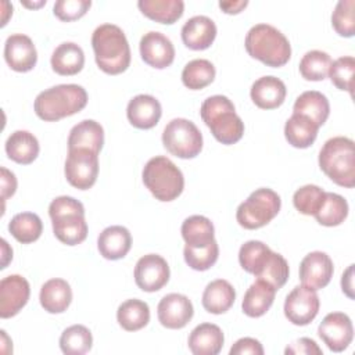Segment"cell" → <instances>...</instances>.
I'll list each match as a JSON object with an SVG mask.
<instances>
[{
    "instance_id": "obj_27",
    "label": "cell",
    "mask_w": 355,
    "mask_h": 355,
    "mask_svg": "<svg viewBox=\"0 0 355 355\" xmlns=\"http://www.w3.org/2000/svg\"><path fill=\"white\" fill-rule=\"evenodd\" d=\"M236 300L233 286L225 279H216L207 284L202 293V306L207 312L220 315L227 312Z\"/></svg>"
},
{
    "instance_id": "obj_26",
    "label": "cell",
    "mask_w": 355,
    "mask_h": 355,
    "mask_svg": "<svg viewBox=\"0 0 355 355\" xmlns=\"http://www.w3.org/2000/svg\"><path fill=\"white\" fill-rule=\"evenodd\" d=\"M6 154L17 164H32L39 155V141L36 136L28 130H15L6 140Z\"/></svg>"
},
{
    "instance_id": "obj_35",
    "label": "cell",
    "mask_w": 355,
    "mask_h": 355,
    "mask_svg": "<svg viewBox=\"0 0 355 355\" xmlns=\"http://www.w3.org/2000/svg\"><path fill=\"white\" fill-rule=\"evenodd\" d=\"M313 216L318 220V223L323 226H338L348 216V202L343 196L326 191L324 198Z\"/></svg>"
},
{
    "instance_id": "obj_3",
    "label": "cell",
    "mask_w": 355,
    "mask_h": 355,
    "mask_svg": "<svg viewBox=\"0 0 355 355\" xmlns=\"http://www.w3.org/2000/svg\"><path fill=\"white\" fill-rule=\"evenodd\" d=\"M247 53L268 67L279 68L288 62L291 46L288 39L269 24H257L245 35Z\"/></svg>"
},
{
    "instance_id": "obj_22",
    "label": "cell",
    "mask_w": 355,
    "mask_h": 355,
    "mask_svg": "<svg viewBox=\"0 0 355 355\" xmlns=\"http://www.w3.org/2000/svg\"><path fill=\"white\" fill-rule=\"evenodd\" d=\"M225 343L223 331L214 323H201L196 326L189 336V349L194 355H216Z\"/></svg>"
},
{
    "instance_id": "obj_5",
    "label": "cell",
    "mask_w": 355,
    "mask_h": 355,
    "mask_svg": "<svg viewBox=\"0 0 355 355\" xmlns=\"http://www.w3.org/2000/svg\"><path fill=\"white\" fill-rule=\"evenodd\" d=\"M319 166L330 180L343 187L355 186L354 141L344 136L329 139L319 153Z\"/></svg>"
},
{
    "instance_id": "obj_52",
    "label": "cell",
    "mask_w": 355,
    "mask_h": 355,
    "mask_svg": "<svg viewBox=\"0 0 355 355\" xmlns=\"http://www.w3.org/2000/svg\"><path fill=\"white\" fill-rule=\"evenodd\" d=\"M248 4L247 0H234V1H219V7L223 10L226 14H237L243 8H245Z\"/></svg>"
},
{
    "instance_id": "obj_2",
    "label": "cell",
    "mask_w": 355,
    "mask_h": 355,
    "mask_svg": "<svg viewBox=\"0 0 355 355\" xmlns=\"http://www.w3.org/2000/svg\"><path fill=\"white\" fill-rule=\"evenodd\" d=\"M87 104V93L80 85L62 83L40 92L33 103L36 115L54 122L82 111Z\"/></svg>"
},
{
    "instance_id": "obj_32",
    "label": "cell",
    "mask_w": 355,
    "mask_h": 355,
    "mask_svg": "<svg viewBox=\"0 0 355 355\" xmlns=\"http://www.w3.org/2000/svg\"><path fill=\"white\" fill-rule=\"evenodd\" d=\"M180 232L186 245L193 248L205 247L215 240L214 225L207 216L202 215H191L186 218L182 223Z\"/></svg>"
},
{
    "instance_id": "obj_8",
    "label": "cell",
    "mask_w": 355,
    "mask_h": 355,
    "mask_svg": "<svg viewBox=\"0 0 355 355\" xmlns=\"http://www.w3.org/2000/svg\"><path fill=\"white\" fill-rule=\"evenodd\" d=\"M162 144L172 155L189 159L197 157L202 150V135L194 122L175 118L164 128Z\"/></svg>"
},
{
    "instance_id": "obj_38",
    "label": "cell",
    "mask_w": 355,
    "mask_h": 355,
    "mask_svg": "<svg viewBox=\"0 0 355 355\" xmlns=\"http://www.w3.org/2000/svg\"><path fill=\"white\" fill-rule=\"evenodd\" d=\"M92 331L83 324L67 327L60 337V348L67 355H83L92 349Z\"/></svg>"
},
{
    "instance_id": "obj_10",
    "label": "cell",
    "mask_w": 355,
    "mask_h": 355,
    "mask_svg": "<svg viewBox=\"0 0 355 355\" xmlns=\"http://www.w3.org/2000/svg\"><path fill=\"white\" fill-rule=\"evenodd\" d=\"M320 306L316 290L308 286L294 287L284 301V316L295 326L309 324L318 315Z\"/></svg>"
},
{
    "instance_id": "obj_43",
    "label": "cell",
    "mask_w": 355,
    "mask_h": 355,
    "mask_svg": "<svg viewBox=\"0 0 355 355\" xmlns=\"http://www.w3.org/2000/svg\"><path fill=\"white\" fill-rule=\"evenodd\" d=\"M354 72H355V58L352 55H344L331 61L329 76L331 83L340 89L352 94L354 89Z\"/></svg>"
},
{
    "instance_id": "obj_28",
    "label": "cell",
    "mask_w": 355,
    "mask_h": 355,
    "mask_svg": "<svg viewBox=\"0 0 355 355\" xmlns=\"http://www.w3.org/2000/svg\"><path fill=\"white\" fill-rule=\"evenodd\" d=\"M276 290L262 280L254 282L245 291L241 309L250 318H259L265 315L275 301Z\"/></svg>"
},
{
    "instance_id": "obj_33",
    "label": "cell",
    "mask_w": 355,
    "mask_h": 355,
    "mask_svg": "<svg viewBox=\"0 0 355 355\" xmlns=\"http://www.w3.org/2000/svg\"><path fill=\"white\" fill-rule=\"evenodd\" d=\"M137 7L150 19L168 25L176 22L184 11L182 0H139Z\"/></svg>"
},
{
    "instance_id": "obj_30",
    "label": "cell",
    "mask_w": 355,
    "mask_h": 355,
    "mask_svg": "<svg viewBox=\"0 0 355 355\" xmlns=\"http://www.w3.org/2000/svg\"><path fill=\"white\" fill-rule=\"evenodd\" d=\"M319 126L305 115L293 114L284 125V136L295 148H308L318 137Z\"/></svg>"
},
{
    "instance_id": "obj_25",
    "label": "cell",
    "mask_w": 355,
    "mask_h": 355,
    "mask_svg": "<svg viewBox=\"0 0 355 355\" xmlns=\"http://www.w3.org/2000/svg\"><path fill=\"white\" fill-rule=\"evenodd\" d=\"M39 300L43 309L49 313H62L72 301L71 286L64 279H50L42 286Z\"/></svg>"
},
{
    "instance_id": "obj_54",
    "label": "cell",
    "mask_w": 355,
    "mask_h": 355,
    "mask_svg": "<svg viewBox=\"0 0 355 355\" xmlns=\"http://www.w3.org/2000/svg\"><path fill=\"white\" fill-rule=\"evenodd\" d=\"M3 6V18H1V26H4L7 24V19H8V14H12V7L10 10H6V1L1 3Z\"/></svg>"
},
{
    "instance_id": "obj_45",
    "label": "cell",
    "mask_w": 355,
    "mask_h": 355,
    "mask_svg": "<svg viewBox=\"0 0 355 355\" xmlns=\"http://www.w3.org/2000/svg\"><path fill=\"white\" fill-rule=\"evenodd\" d=\"M355 1L340 0L331 14V25L334 31L344 37H352L355 33Z\"/></svg>"
},
{
    "instance_id": "obj_51",
    "label": "cell",
    "mask_w": 355,
    "mask_h": 355,
    "mask_svg": "<svg viewBox=\"0 0 355 355\" xmlns=\"http://www.w3.org/2000/svg\"><path fill=\"white\" fill-rule=\"evenodd\" d=\"M341 290L343 293L354 300V265H349L341 276Z\"/></svg>"
},
{
    "instance_id": "obj_1",
    "label": "cell",
    "mask_w": 355,
    "mask_h": 355,
    "mask_svg": "<svg viewBox=\"0 0 355 355\" xmlns=\"http://www.w3.org/2000/svg\"><path fill=\"white\" fill-rule=\"evenodd\" d=\"M92 47L98 68L108 75H118L130 64V47L123 31L114 24L97 26L92 35Z\"/></svg>"
},
{
    "instance_id": "obj_44",
    "label": "cell",
    "mask_w": 355,
    "mask_h": 355,
    "mask_svg": "<svg viewBox=\"0 0 355 355\" xmlns=\"http://www.w3.org/2000/svg\"><path fill=\"white\" fill-rule=\"evenodd\" d=\"M326 191L316 184H305L295 190L293 204L295 209L304 215H315L319 209Z\"/></svg>"
},
{
    "instance_id": "obj_55",
    "label": "cell",
    "mask_w": 355,
    "mask_h": 355,
    "mask_svg": "<svg viewBox=\"0 0 355 355\" xmlns=\"http://www.w3.org/2000/svg\"><path fill=\"white\" fill-rule=\"evenodd\" d=\"M22 3V6H25V7H29V8H37V7H42V6H44L46 4V0H40V1H37V3H31V1H21Z\"/></svg>"
},
{
    "instance_id": "obj_29",
    "label": "cell",
    "mask_w": 355,
    "mask_h": 355,
    "mask_svg": "<svg viewBox=\"0 0 355 355\" xmlns=\"http://www.w3.org/2000/svg\"><path fill=\"white\" fill-rule=\"evenodd\" d=\"M293 114L305 115L318 126H322L329 118L330 104L323 93L316 90H308L297 97L293 105Z\"/></svg>"
},
{
    "instance_id": "obj_50",
    "label": "cell",
    "mask_w": 355,
    "mask_h": 355,
    "mask_svg": "<svg viewBox=\"0 0 355 355\" xmlns=\"http://www.w3.org/2000/svg\"><path fill=\"white\" fill-rule=\"evenodd\" d=\"M0 182H1V186H0L1 200L4 202L8 197L14 196V193L17 190V178L11 171L1 166L0 168Z\"/></svg>"
},
{
    "instance_id": "obj_39",
    "label": "cell",
    "mask_w": 355,
    "mask_h": 355,
    "mask_svg": "<svg viewBox=\"0 0 355 355\" xmlns=\"http://www.w3.org/2000/svg\"><path fill=\"white\" fill-rule=\"evenodd\" d=\"M270 252L272 250L265 243L259 240H250L240 247L239 262L245 272L255 276L265 265Z\"/></svg>"
},
{
    "instance_id": "obj_9",
    "label": "cell",
    "mask_w": 355,
    "mask_h": 355,
    "mask_svg": "<svg viewBox=\"0 0 355 355\" xmlns=\"http://www.w3.org/2000/svg\"><path fill=\"white\" fill-rule=\"evenodd\" d=\"M64 173L71 186L79 190L90 189L98 175V154L87 148L68 150Z\"/></svg>"
},
{
    "instance_id": "obj_17",
    "label": "cell",
    "mask_w": 355,
    "mask_h": 355,
    "mask_svg": "<svg viewBox=\"0 0 355 355\" xmlns=\"http://www.w3.org/2000/svg\"><path fill=\"white\" fill-rule=\"evenodd\" d=\"M4 60L17 72H28L37 62V51L32 39L24 33H12L4 43Z\"/></svg>"
},
{
    "instance_id": "obj_7",
    "label": "cell",
    "mask_w": 355,
    "mask_h": 355,
    "mask_svg": "<svg viewBox=\"0 0 355 355\" xmlns=\"http://www.w3.org/2000/svg\"><path fill=\"white\" fill-rule=\"evenodd\" d=\"M280 196L268 187L252 191L236 211V219L244 229L254 230L268 225L280 211Z\"/></svg>"
},
{
    "instance_id": "obj_16",
    "label": "cell",
    "mask_w": 355,
    "mask_h": 355,
    "mask_svg": "<svg viewBox=\"0 0 355 355\" xmlns=\"http://www.w3.org/2000/svg\"><path fill=\"white\" fill-rule=\"evenodd\" d=\"M141 60L157 69L169 67L175 60V47L169 37L157 31L144 33L140 39Z\"/></svg>"
},
{
    "instance_id": "obj_13",
    "label": "cell",
    "mask_w": 355,
    "mask_h": 355,
    "mask_svg": "<svg viewBox=\"0 0 355 355\" xmlns=\"http://www.w3.org/2000/svg\"><path fill=\"white\" fill-rule=\"evenodd\" d=\"M334 266L331 258L323 251L306 254L300 263V280L304 286L313 290L326 287L333 277Z\"/></svg>"
},
{
    "instance_id": "obj_41",
    "label": "cell",
    "mask_w": 355,
    "mask_h": 355,
    "mask_svg": "<svg viewBox=\"0 0 355 355\" xmlns=\"http://www.w3.org/2000/svg\"><path fill=\"white\" fill-rule=\"evenodd\" d=\"M331 57L322 50L306 51L300 61V73L306 80H323L329 75Z\"/></svg>"
},
{
    "instance_id": "obj_4",
    "label": "cell",
    "mask_w": 355,
    "mask_h": 355,
    "mask_svg": "<svg viewBox=\"0 0 355 355\" xmlns=\"http://www.w3.org/2000/svg\"><path fill=\"white\" fill-rule=\"evenodd\" d=\"M200 115L211 129L214 137L222 144H234L244 135V122L236 114L234 104L222 94L204 100Z\"/></svg>"
},
{
    "instance_id": "obj_18",
    "label": "cell",
    "mask_w": 355,
    "mask_h": 355,
    "mask_svg": "<svg viewBox=\"0 0 355 355\" xmlns=\"http://www.w3.org/2000/svg\"><path fill=\"white\" fill-rule=\"evenodd\" d=\"M162 115L159 101L150 94L135 96L126 107V116L129 122L137 129L154 128Z\"/></svg>"
},
{
    "instance_id": "obj_34",
    "label": "cell",
    "mask_w": 355,
    "mask_h": 355,
    "mask_svg": "<svg viewBox=\"0 0 355 355\" xmlns=\"http://www.w3.org/2000/svg\"><path fill=\"white\" fill-rule=\"evenodd\" d=\"M116 320L123 330L137 331L150 322V308L141 300H126L116 309Z\"/></svg>"
},
{
    "instance_id": "obj_47",
    "label": "cell",
    "mask_w": 355,
    "mask_h": 355,
    "mask_svg": "<svg viewBox=\"0 0 355 355\" xmlns=\"http://www.w3.org/2000/svg\"><path fill=\"white\" fill-rule=\"evenodd\" d=\"M85 215V207L80 201L69 196L55 197L49 205V215L51 219L64 216V215Z\"/></svg>"
},
{
    "instance_id": "obj_42",
    "label": "cell",
    "mask_w": 355,
    "mask_h": 355,
    "mask_svg": "<svg viewBox=\"0 0 355 355\" xmlns=\"http://www.w3.org/2000/svg\"><path fill=\"white\" fill-rule=\"evenodd\" d=\"M183 257H184L186 263L191 269L200 270V272L208 270L218 261L219 247H218L216 240H214L212 243H209L205 247H198V248H193V247L184 245Z\"/></svg>"
},
{
    "instance_id": "obj_11",
    "label": "cell",
    "mask_w": 355,
    "mask_h": 355,
    "mask_svg": "<svg viewBox=\"0 0 355 355\" xmlns=\"http://www.w3.org/2000/svg\"><path fill=\"white\" fill-rule=\"evenodd\" d=\"M318 334L330 351L341 352L348 348L354 338L351 318L344 312H330L320 322Z\"/></svg>"
},
{
    "instance_id": "obj_40",
    "label": "cell",
    "mask_w": 355,
    "mask_h": 355,
    "mask_svg": "<svg viewBox=\"0 0 355 355\" xmlns=\"http://www.w3.org/2000/svg\"><path fill=\"white\" fill-rule=\"evenodd\" d=\"M290 275L288 263L286 258L277 252H270L269 258L266 259L265 265L261 268V270L255 275L257 280H262L272 286L276 291L282 288Z\"/></svg>"
},
{
    "instance_id": "obj_6",
    "label": "cell",
    "mask_w": 355,
    "mask_h": 355,
    "mask_svg": "<svg viewBox=\"0 0 355 355\" xmlns=\"http://www.w3.org/2000/svg\"><path fill=\"white\" fill-rule=\"evenodd\" d=\"M143 183L159 201H173L184 187L182 171L166 157L157 155L147 161L141 172Z\"/></svg>"
},
{
    "instance_id": "obj_20",
    "label": "cell",
    "mask_w": 355,
    "mask_h": 355,
    "mask_svg": "<svg viewBox=\"0 0 355 355\" xmlns=\"http://www.w3.org/2000/svg\"><path fill=\"white\" fill-rule=\"evenodd\" d=\"M286 85L282 79L268 75L257 79L250 90L251 100L262 110H273L280 107L286 98Z\"/></svg>"
},
{
    "instance_id": "obj_15",
    "label": "cell",
    "mask_w": 355,
    "mask_h": 355,
    "mask_svg": "<svg viewBox=\"0 0 355 355\" xmlns=\"http://www.w3.org/2000/svg\"><path fill=\"white\" fill-rule=\"evenodd\" d=\"M159 323L166 329H183L193 318L191 301L179 293H171L161 298L157 306Z\"/></svg>"
},
{
    "instance_id": "obj_49",
    "label": "cell",
    "mask_w": 355,
    "mask_h": 355,
    "mask_svg": "<svg viewBox=\"0 0 355 355\" xmlns=\"http://www.w3.org/2000/svg\"><path fill=\"white\" fill-rule=\"evenodd\" d=\"M284 354H293V355H301V354H305V355H312V354H316V355H320L323 354L322 352V348H319V345L312 340V338H308V337H301L295 341H293L286 349H284Z\"/></svg>"
},
{
    "instance_id": "obj_46",
    "label": "cell",
    "mask_w": 355,
    "mask_h": 355,
    "mask_svg": "<svg viewBox=\"0 0 355 355\" xmlns=\"http://www.w3.org/2000/svg\"><path fill=\"white\" fill-rule=\"evenodd\" d=\"M90 6V0H58L54 3L53 12L58 19L69 22L83 17Z\"/></svg>"
},
{
    "instance_id": "obj_19",
    "label": "cell",
    "mask_w": 355,
    "mask_h": 355,
    "mask_svg": "<svg viewBox=\"0 0 355 355\" xmlns=\"http://www.w3.org/2000/svg\"><path fill=\"white\" fill-rule=\"evenodd\" d=\"M216 37V25L207 15H194L182 26V40L191 50L208 49Z\"/></svg>"
},
{
    "instance_id": "obj_21",
    "label": "cell",
    "mask_w": 355,
    "mask_h": 355,
    "mask_svg": "<svg viewBox=\"0 0 355 355\" xmlns=\"http://www.w3.org/2000/svg\"><path fill=\"white\" fill-rule=\"evenodd\" d=\"M132 247L130 232L125 226L114 225L105 227L97 239V248L103 258L116 261L123 258Z\"/></svg>"
},
{
    "instance_id": "obj_48",
    "label": "cell",
    "mask_w": 355,
    "mask_h": 355,
    "mask_svg": "<svg viewBox=\"0 0 355 355\" xmlns=\"http://www.w3.org/2000/svg\"><path fill=\"white\" fill-rule=\"evenodd\" d=\"M230 355H263L262 344L252 337L239 338L229 351Z\"/></svg>"
},
{
    "instance_id": "obj_53",
    "label": "cell",
    "mask_w": 355,
    "mask_h": 355,
    "mask_svg": "<svg viewBox=\"0 0 355 355\" xmlns=\"http://www.w3.org/2000/svg\"><path fill=\"white\" fill-rule=\"evenodd\" d=\"M12 259V248L8 245V243L3 239L1 240V269L7 268L8 262Z\"/></svg>"
},
{
    "instance_id": "obj_36",
    "label": "cell",
    "mask_w": 355,
    "mask_h": 355,
    "mask_svg": "<svg viewBox=\"0 0 355 355\" xmlns=\"http://www.w3.org/2000/svg\"><path fill=\"white\" fill-rule=\"evenodd\" d=\"M8 230L17 241L29 244L40 237L43 232V223L42 219L33 212H19L11 218Z\"/></svg>"
},
{
    "instance_id": "obj_31",
    "label": "cell",
    "mask_w": 355,
    "mask_h": 355,
    "mask_svg": "<svg viewBox=\"0 0 355 355\" xmlns=\"http://www.w3.org/2000/svg\"><path fill=\"white\" fill-rule=\"evenodd\" d=\"M54 236L67 245H76L87 237V223L85 215H64L51 219Z\"/></svg>"
},
{
    "instance_id": "obj_24",
    "label": "cell",
    "mask_w": 355,
    "mask_h": 355,
    "mask_svg": "<svg viewBox=\"0 0 355 355\" xmlns=\"http://www.w3.org/2000/svg\"><path fill=\"white\" fill-rule=\"evenodd\" d=\"M104 144V129L94 119H83L76 123L68 136V150L87 148L100 153Z\"/></svg>"
},
{
    "instance_id": "obj_12",
    "label": "cell",
    "mask_w": 355,
    "mask_h": 355,
    "mask_svg": "<svg viewBox=\"0 0 355 355\" xmlns=\"http://www.w3.org/2000/svg\"><path fill=\"white\" fill-rule=\"evenodd\" d=\"M169 265L158 254L143 255L135 266V282L137 287L147 293L161 290L169 280Z\"/></svg>"
},
{
    "instance_id": "obj_14",
    "label": "cell",
    "mask_w": 355,
    "mask_h": 355,
    "mask_svg": "<svg viewBox=\"0 0 355 355\" xmlns=\"http://www.w3.org/2000/svg\"><path fill=\"white\" fill-rule=\"evenodd\" d=\"M31 287L21 275H10L0 282V316L3 319L15 316L28 302Z\"/></svg>"
},
{
    "instance_id": "obj_37",
    "label": "cell",
    "mask_w": 355,
    "mask_h": 355,
    "mask_svg": "<svg viewBox=\"0 0 355 355\" xmlns=\"http://www.w3.org/2000/svg\"><path fill=\"white\" fill-rule=\"evenodd\" d=\"M215 67L205 58L189 61L182 71V82L187 89L200 90L211 85L215 79Z\"/></svg>"
},
{
    "instance_id": "obj_23",
    "label": "cell",
    "mask_w": 355,
    "mask_h": 355,
    "mask_svg": "<svg viewBox=\"0 0 355 355\" xmlns=\"http://www.w3.org/2000/svg\"><path fill=\"white\" fill-rule=\"evenodd\" d=\"M50 64L53 71L58 75H76L85 65V53L79 44L73 42H64L54 49Z\"/></svg>"
}]
</instances>
